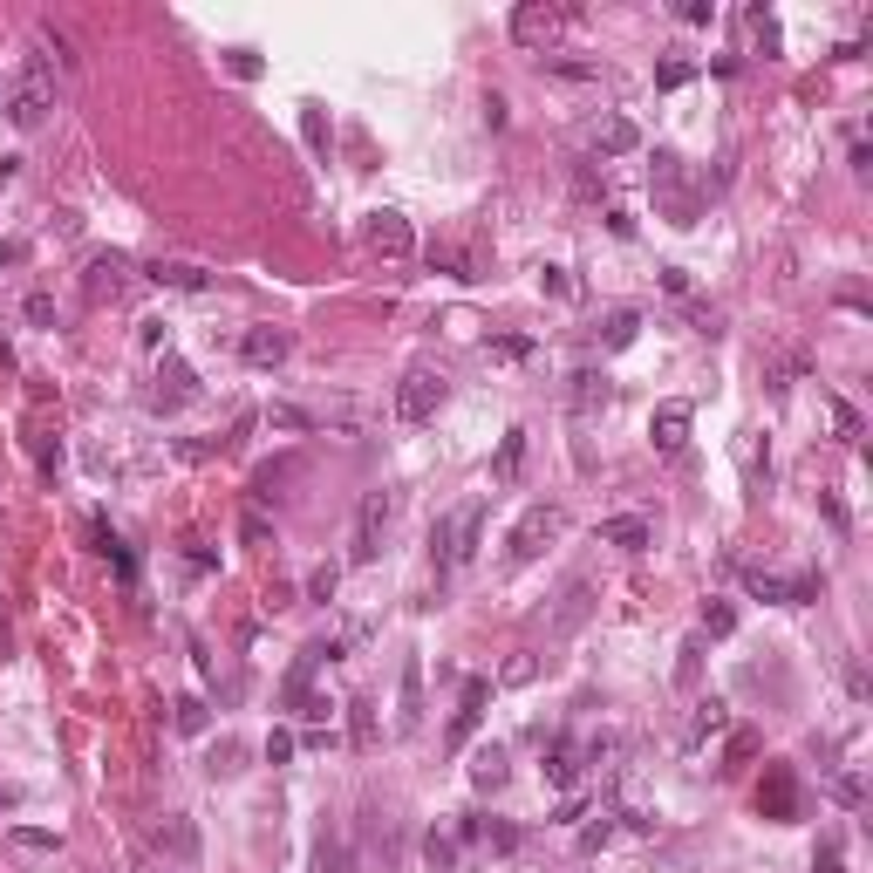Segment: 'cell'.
<instances>
[{
	"instance_id": "obj_44",
	"label": "cell",
	"mask_w": 873,
	"mask_h": 873,
	"mask_svg": "<svg viewBox=\"0 0 873 873\" xmlns=\"http://www.w3.org/2000/svg\"><path fill=\"white\" fill-rule=\"evenodd\" d=\"M730 764H751L758 758V730H730V751H723Z\"/></svg>"
},
{
	"instance_id": "obj_11",
	"label": "cell",
	"mask_w": 873,
	"mask_h": 873,
	"mask_svg": "<svg viewBox=\"0 0 873 873\" xmlns=\"http://www.w3.org/2000/svg\"><path fill=\"white\" fill-rule=\"evenodd\" d=\"M560 21H567L560 7H539V0H526V7H512V41L546 55V48H553V35H560Z\"/></svg>"
},
{
	"instance_id": "obj_49",
	"label": "cell",
	"mask_w": 873,
	"mask_h": 873,
	"mask_svg": "<svg viewBox=\"0 0 873 873\" xmlns=\"http://www.w3.org/2000/svg\"><path fill=\"white\" fill-rule=\"evenodd\" d=\"M21 314H28L35 328H48V321H55V301H48V294H28V301H21Z\"/></svg>"
},
{
	"instance_id": "obj_38",
	"label": "cell",
	"mask_w": 873,
	"mask_h": 873,
	"mask_svg": "<svg viewBox=\"0 0 873 873\" xmlns=\"http://www.w3.org/2000/svg\"><path fill=\"white\" fill-rule=\"evenodd\" d=\"M751 35H758L764 55H778V14L771 7H751Z\"/></svg>"
},
{
	"instance_id": "obj_17",
	"label": "cell",
	"mask_w": 873,
	"mask_h": 873,
	"mask_svg": "<svg viewBox=\"0 0 873 873\" xmlns=\"http://www.w3.org/2000/svg\"><path fill=\"white\" fill-rule=\"evenodd\" d=\"M157 853H171L178 867H198V826H191L185 812H171V819L157 826Z\"/></svg>"
},
{
	"instance_id": "obj_12",
	"label": "cell",
	"mask_w": 873,
	"mask_h": 873,
	"mask_svg": "<svg viewBox=\"0 0 873 873\" xmlns=\"http://www.w3.org/2000/svg\"><path fill=\"white\" fill-rule=\"evenodd\" d=\"M580 764H587L580 737H567V730H560V737L546 744V785H553V792H573V785H580Z\"/></svg>"
},
{
	"instance_id": "obj_45",
	"label": "cell",
	"mask_w": 873,
	"mask_h": 873,
	"mask_svg": "<svg viewBox=\"0 0 873 873\" xmlns=\"http://www.w3.org/2000/svg\"><path fill=\"white\" fill-rule=\"evenodd\" d=\"M226 69L239 82H253V76H260V55H253V48H226Z\"/></svg>"
},
{
	"instance_id": "obj_37",
	"label": "cell",
	"mask_w": 873,
	"mask_h": 873,
	"mask_svg": "<svg viewBox=\"0 0 873 873\" xmlns=\"http://www.w3.org/2000/svg\"><path fill=\"white\" fill-rule=\"evenodd\" d=\"M335 587H342V567H335V560L307 573V601H335Z\"/></svg>"
},
{
	"instance_id": "obj_54",
	"label": "cell",
	"mask_w": 873,
	"mask_h": 873,
	"mask_svg": "<svg viewBox=\"0 0 873 873\" xmlns=\"http://www.w3.org/2000/svg\"><path fill=\"white\" fill-rule=\"evenodd\" d=\"M28 260V239H0V266H21Z\"/></svg>"
},
{
	"instance_id": "obj_15",
	"label": "cell",
	"mask_w": 873,
	"mask_h": 873,
	"mask_svg": "<svg viewBox=\"0 0 873 873\" xmlns=\"http://www.w3.org/2000/svg\"><path fill=\"white\" fill-rule=\"evenodd\" d=\"M655 185L669 191V212H676V226H696V219H689L696 205H689V191H683V157H676V151H655Z\"/></svg>"
},
{
	"instance_id": "obj_22",
	"label": "cell",
	"mask_w": 873,
	"mask_h": 873,
	"mask_svg": "<svg viewBox=\"0 0 873 873\" xmlns=\"http://www.w3.org/2000/svg\"><path fill=\"white\" fill-rule=\"evenodd\" d=\"M635 335H642V307H614L608 321H601V355H621Z\"/></svg>"
},
{
	"instance_id": "obj_47",
	"label": "cell",
	"mask_w": 873,
	"mask_h": 873,
	"mask_svg": "<svg viewBox=\"0 0 873 873\" xmlns=\"http://www.w3.org/2000/svg\"><path fill=\"white\" fill-rule=\"evenodd\" d=\"M689 76H696V69H689V62H676V55H669V62L655 69V82H662V89H683Z\"/></svg>"
},
{
	"instance_id": "obj_28",
	"label": "cell",
	"mask_w": 873,
	"mask_h": 873,
	"mask_svg": "<svg viewBox=\"0 0 873 873\" xmlns=\"http://www.w3.org/2000/svg\"><path fill=\"white\" fill-rule=\"evenodd\" d=\"M614 833H621V812H614V805H601V812H594V826H580V853L614 846Z\"/></svg>"
},
{
	"instance_id": "obj_31",
	"label": "cell",
	"mask_w": 873,
	"mask_h": 873,
	"mask_svg": "<svg viewBox=\"0 0 873 873\" xmlns=\"http://www.w3.org/2000/svg\"><path fill=\"white\" fill-rule=\"evenodd\" d=\"M171 723H178L185 737H198V730L212 723V710H205V696H178V703H171Z\"/></svg>"
},
{
	"instance_id": "obj_20",
	"label": "cell",
	"mask_w": 873,
	"mask_h": 873,
	"mask_svg": "<svg viewBox=\"0 0 873 873\" xmlns=\"http://www.w3.org/2000/svg\"><path fill=\"white\" fill-rule=\"evenodd\" d=\"M82 287H89L96 301H103V294H123V287H130V260H123V253H96V260H89V280H82Z\"/></svg>"
},
{
	"instance_id": "obj_23",
	"label": "cell",
	"mask_w": 873,
	"mask_h": 873,
	"mask_svg": "<svg viewBox=\"0 0 873 873\" xmlns=\"http://www.w3.org/2000/svg\"><path fill=\"white\" fill-rule=\"evenodd\" d=\"M348 744H355V751H376L382 744V723H376V703H369V696L348 703Z\"/></svg>"
},
{
	"instance_id": "obj_16",
	"label": "cell",
	"mask_w": 873,
	"mask_h": 873,
	"mask_svg": "<svg viewBox=\"0 0 873 873\" xmlns=\"http://www.w3.org/2000/svg\"><path fill=\"white\" fill-rule=\"evenodd\" d=\"M648 437H655V451H662V457H676L689 444V403H662L655 423H648Z\"/></svg>"
},
{
	"instance_id": "obj_48",
	"label": "cell",
	"mask_w": 873,
	"mask_h": 873,
	"mask_svg": "<svg viewBox=\"0 0 873 873\" xmlns=\"http://www.w3.org/2000/svg\"><path fill=\"white\" fill-rule=\"evenodd\" d=\"M833 798H839V805H860V798H867V785H860L853 771H839V778H833Z\"/></svg>"
},
{
	"instance_id": "obj_19",
	"label": "cell",
	"mask_w": 873,
	"mask_h": 873,
	"mask_svg": "<svg viewBox=\"0 0 873 873\" xmlns=\"http://www.w3.org/2000/svg\"><path fill=\"white\" fill-rule=\"evenodd\" d=\"M655 526H648L642 512H621V519H601V546H621V553H642Z\"/></svg>"
},
{
	"instance_id": "obj_34",
	"label": "cell",
	"mask_w": 873,
	"mask_h": 873,
	"mask_svg": "<svg viewBox=\"0 0 873 873\" xmlns=\"http://www.w3.org/2000/svg\"><path fill=\"white\" fill-rule=\"evenodd\" d=\"M266 423H273V430H294V437H307V430H314V417H307V410H294V403H266Z\"/></svg>"
},
{
	"instance_id": "obj_10",
	"label": "cell",
	"mask_w": 873,
	"mask_h": 873,
	"mask_svg": "<svg viewBox=\"0 0 873 873\" xmlns=\"http://www.w3.org/2000/svg\"><path fill=\"white\" fill-rule=\"evenodd\" d=\"M423 730V655H403V676H396V737H417Z\"/></svg>"
},
{
	"instance_id": "obj_30",
	"label": "cell",
	"mask_w": 873,
	"mask_h": 873,
	"mask_svg": "<svg viewBox=\"0 0 873 873\" xmlns=\"http://www.w3.org/2000/svg\"><path fill=\"white\" fill-rule=\"evenodd\" d=\"M301 137H307L314 157H328V110H321V103H301Z\"/></svg>"
},
{
	"instance_id": "obj_14",
	"label": "cell",
	"mask_w": 873,
	"mask_h": 873,
	"mask_svg": "<svg viewBox=\"0 0 873 873\" xmlns=\"http://www.w3.org/2000/svg\"><path fill=\"white\" fill-rule=\"evenodd\" d=\"M144 280L171 287V294H205V287H212V273L191 266V260H151V266H144Z\"/></svg>"
},
{
	"instance_id": "obj_42",
	"label": "cell",
	"mask_w": 873,
	"mask_h": 873,
	"mask_svg": "<svg viewBox=\"0 0 873 873\" xmlns=\"http://www.w3.org/2000/svg\"><path fill=\"white\" fill-rule=\"evenodd\" d=\"M539 287H546L553 301H573V273L567 266H539Z\"/></svg>"
},
{
	"instance_id": "obj_40",
	"label": "cell",
	"mask_w": 873,
	"mask_h": 873,
	"mask_svg": "<svg viewBox=\"0 0 873 873\" xmlns=\"http://www.w3.org/2000/svg\"><path fill=\"white\" fill-rule=\"evenodd\" d=\"M314 867H321V873H348V853H342V839H335V833H321V846H314Z\"/></svg>"
},
{
	"instance_id": "obj_27",
	"label": "cell",
	"mask_w": 873,
	"mask_h": 873,
	"mask_svg": "<svg viewBox=\"0 0 873 873\" xmlns=\"http://www.w3.org/2000/svg\"><path fill=\"white\" fill-rule=\"evenodd\" d=\"M717 730H730V710H723V696H703L696 717H689V744H703V737H717Z\"/></svg>"
},
{
	"instance_id": "obj_29",
	"label": "cell",
	"mask_w": 873,
	"mask_h": 873,
	"mask_svg": "<svg viewBox=\"0 0 873 873\" xmlns=\"http://www.w3.org/2000/svg\"><path fill=\"white\" fill-rule=\"evenodd\" d=\"M7 846L14 853H62V833H48V826H7Z\"/></svg>"
},
{
	"instance_id": "obj_52",
	"label": "cell",
	"mask_w": 873,
	"mask_h": 873,
	"mask_svg": "<svg viewBox=\"0 0 873 873\" xmlns=\"http://www.w3.org/2000/svg\"><path fill=\"white\" fill-rule=\"evenodd\" d=\"M532 676H539V662H532V655H512V662H505V683H532Z\"/></svg>"
},
{
	"instance_id": "obj_41",
	"label": "cell",
	"mask_w": 873,
	"mask_h": 873,
	"mask_svg": "<svg viewBox=\"0 0 873 873\" xmlns=\"http://www.w3.org/2000/svg\"><path fill=\"white\" fill-rule=\"evenodd\" d=\"M430 266H444L451 280H478V273H471V260H464L457 246H430Z\"/></svg>"
},
{
	"instance_id": "obj_18",
	"label": "cell",
	"mask_w": 873,
	"mask_h": 873,
	"mask_svg": "<svg viewBox=\"0 0 873 873\" xmlns=\"http://www.w3.org/2000/svg\"><path fill=\"white\" fill-rule=\"evenodd\" d=\"M587 144H594V151H601V157H628V151H642V130H635L628 116H601Z\"/></svg>"
},
{
	"instance_id": "obj_39",
	"label": "cell",
	"mask_w": 873,
	"mask_h": 873,
	"mask_svg": "<svg viewBox=\"0 0 873 873\" xmlns=\"http://www.w3.org/2000/svg\"><path fill=\"white\" fill-rule=\"evenodd\" d=\"M826 417H833V430L846 437V444H860V410H853V403H839V396H833V403H826Z\"/></svg>"
},
{
	"instance_id": "obj_7",
	"label": "cell",
	"mask_w": 873,
	"mask_h": 873,
	"mask_svg": "<svg viewBox=\"0 0 873 873\" xmlns=\"http://www.w3.org/2000/svg\"><path fill=\"white\" fill-rule=\"evenodd\" d=\"M437 410H444V376L437 369H410L396 382V417L403 423H430Z\"/></svg>"
},
{
	"instance_id": "obj_9",
	"label": "cell",
	"mask_w": 873,
	"mask_h": 873,
	"mask_svg": "<svg viewBox=\"0 0 873 873\" xmlns=\"http://www.w3.org/2000/svg\"><path fill=\"white\" fill-rule=\"evenodd\" d=\"M191 396H198V369L178 362V355H164L157 376H151V410H185Z\"/></svg>"
},
{
	"instance_id": "obj_32",
	"label": "cell",
	"mask_w": 873,
	"mask_h": 873,
	"mask_svg": "<svg viewBox=\"0 0 873 873\" xmlns=\"http://www.w3.org/2000/svg\"><path fill=\"white\" fill-rule=\"evenodd\" d=\"M546 76H567V82H601V62H567V55H539Z\"/></svg>"
},
{
	"instance_id": "obj_36",
	"label": "cell",
	"mask_w": 873,
	"mask_h": 873,
	"mask_svg": "<svg viewBox=\"0 0 873 873\" xmlns=\"http://www.w3.org/2000/svg\"><path fill=\"white\" fill-rule=\"evenodd\" d=\"M423 860H430V873H457V846L444 833H430L423 839Z\"/></svg>"
},
{
	"instance_id": "obj_21",
	"label": "cell",
	"mask_w": 873,
	"mask_h": 873,
	"mask_svg": "<svg viewBox=\"0 0 873 873\" xmlns=\"http://www.w3.org/2000/svg\"><path fill=\"white\" fill-rule=\"evenodd\" d=\"M608 403H614V382L608 376H594V369L573 376V417H601Z\"/></svg>"
},
{
	"instance_id": "obj_6",
	"label": "cell",
	"mask_w": 873,
	"mask_h": 873,
	"mask_svg": "<svg viewBox=\"0 0 873 873\" xmlns=\"http://www.w3.org/2000/svg\"><path fill=\"white\" fill-rule=\"evenodd\" d=\"M798 805H805V792H798V771L792 764H764V785H758V819H771V826H792Z\"/></svg>"
},
{
	"instance_id": "obj_56",
	"label": "cell",
	"mask_w": 873,
	"mask_h": 873,
	"mask_svg": "<svg viewBox=\"0 0 873 873\" xmlns=\"http://www.w3.org/2000/svg\"><path fill=\"white\" fill-rule=\"evenodd\" d=\"M212 771H239V744H219V751H212Z\"/></svg>"
},
{
	"instance_id": "obj_25",
	"label": "cell",
	"mask_w": 873,
	"mask_h": 873,
	"mask_svg": "<svg viewBox=\"0 0 873 873\" xmlns=\"http://www.w3.org/2000/svg\"><path fill=\"white\" fill-rule=\"evenodd\" d=\"M89 539L103 546V560H110V567L123 573V580H137V553H130V546H123V539H116V532L103 526V519H89Z\"/></svg>"
},
{
	"instance_id": "obj_46",
	"label": "cell",
	"mask_w": 873,
	"mask_h": 873,
	"mask_svg": "<svg viewBox=\"0 0 873 873\" xmlns=\"http://www.w3.org/2000/svg\"><path fill=\"white\" fill-rule=\"evenodd\" d=\"M239 539H246V546H266V539H273L266 512H246V519H239Z\"/></svg>"
},
{
	"instance_id": "obj_43",
	"label": "cell",
	"mask_w": 873,
	"mask_h": 873,
	"mask_svg": "<svg viewBox=\"0 0 873 873\" xmlns=\"http://www.w3.org/2000/svg\"><path fill=\"white\" fill-rule=\"evenodd\" d=\"M492 355L498 362H532V342L526 335H492Z\"/></svg>"
},
{
	"instance_id": "obj_13",
	"label": "cell",
	"mask_w": 873,
	"mask_h": 873,
	"mask_svg": "<svg viewBox=\"0 0 873 873\" xmlns=\"http://www.w3.org/2000/svg\"><path fill=\"white\" fill-rule=\"evenodd\" d=\"M239 355H246L253 369H280V362L294 355V335H287V328H246V342H239Z\"/></svg>"
},
{
	"instance_id": "obj_24",
	"label": "cell",
	"mask_w": 873,
	"mask_h": 873,
	"mask_svg": "<svg viewBox=\"0 0 873 873\" xmlns=\"http://www.w3.org/2000/svg\"><path fill=\"white\" fill-rule=\"evenodd\" d=\"M471 785H478V792H498V785H505V744H478V751H471Z\"/></svg>"
},
{
	"instance_id": "obj_53",
	"label": "cell",
	"mask_w": 873,
	"mask_h": 873,
	"mask_svg": "<svg viewBox=\"0 0 873 873\" xmlns=\"http://www.w3.org/2000/svg\"><path fill=\"white\" fill-rule=\"evenodd\" d=\"M696 655H703V635H696V642L683 648V662H676V676H683V683H696Z\"/></svg>"
},
{
	"instance_id": "obj_1",
	"label": "cell",
	"mask_w": 873,
	"mask_h": 873,
	"mask_svg": "<svg viewBox=\"0 0 873 873\" xmlns=\"http://www.w3.org/2000/svg\"><path fill=\"white\" fill-rule=\"evenodd\" d=\"M478 532H485V498H471V505H457L451 519H437V526H430V560H437V573L464 567V560L478 553Z\"/></svg>"
},
{
	"instance_id": "obj_2",
	"label": "cell",
	"mask_w": 873,
	"mask_h": 873,
	"mask_svg": "<svg viewBox=\"0 0 873 873\" xmlns=\"http://www.w3.org/2000/svg\"><path fill=\"white\" fill-rule=\"evenodd\" d=\"M55 110V76H48V55H28L21 62V82L7 89V123L14 130H41Z\"/></svg>"
},
{
	"instance_id": "obj_50",
	"label": "cell",
	"mask_w": 873,
	"mask_h": 873,
	"mask_svg": "<svg viewBox=\"0 0 873 873\" xmlns=\"http://www.w3.org/2000/svg\"><path fill=\"white\" fill-rule=\"evenodd\" d=\"M676 14H683L689 28H710V21H717V7H710V0H683V7H676Z\"/></svg>"
},
{
	"instance_id": "obj_57",
	"label": "cell",
	"mask_w": 873,
	"mask_h": 873,
	"mask_svg": "<svg viewBox=\"0 0 873 873\" xmlns=\"http://www.w3.org/2000/svg\"><path fill=\"white\" fill-rule=\"evenodd\" d=\"M0 805H14V792H7V785H0Z\"/></svg>"
},
{
	"instance_id": "obj_8",
	"label": "cell",
	"mask_w": 873,
	"mask_h": 873,
	"mask_svg": "<svg viewBox=\"0 0 873 873\" xmlns=\"http://www.w3.org/2000/svg\"><path fill=\"white\" fill-rule=\"evenodd\" d=\"M485 703H492V683H485V676H464V689H457V710H451V730H444V744H451V751H464V744L478 737Z\"/></svg>"
},
{
	"instance_id": "obj_33",
	"label": "cell",
	"mask_w": 873,
	"mask_h": 873,
	"mask_svg": "<svg viewBox=\"0 0 873 873\" xmlns=\"http://www.w3.org/2000/svg\"><path fill=\"white\" fill-rule=\"evenodd\" d=\"M730 628H737V608H730V601H703V628H696V635H710V642H723Z\"/></svg>"
},
{
	"instance_id": "obj_51",
	"label": "cell",
	"mask_w": 873,
	"mask_h": 873,
	"mask_svg": "<svg viewBox=\"0 0 873 873\" xmlns=\"http://www.w3.org/2000/svg\"><path fill=\"white\" fill-rule=\"evenodd\" d=\"M294 758V730H273V737H266V764H287Z\"/></svg>"
},
{
	"instance_id": "obj_5",
	"label": "cell",
	"mask_w": 873,
	"mask_h": 873,
	"mask_svg": "<svg viewBox=\"0 0 873 873\" xmlns=\"http://www.w3.org/2000/svg\"><path fill=\"white\" fill-rule=\"evenodd\" d=\"M362 246H369L376 260H410V253H417V232H410V219H403V212L376 205V212L362 219Z\"/></svg>"
},
{
	"instance_id": "obj_35",
	"label": "cell",
	"mask_w": 873,
	"mask_h": 873,
	"mask_svg": "<svg viewBox=\"0 0 873 873\" xmlns=\"http://www.w3.org/2000/svg\"><path fill=\"white\" fill-rule=\"evenodd\" d=\"M812 873H846V839H839V833L819 839V853H812Z\"/></svg>"
},
{
	"instance_id": "obj_26",
	"label": "cell",
	"mask_w": 873,
	"mask_h": 873,
	"mask_svg": "<svg viewBox=\"0 0 873 873\" xmlns=\"http://www.w3.org/2000/svg\"><path fill=\"white\" fill-rule=\"evenodd\" d=\"M519 464H526V430H505V437H498V457H492V478H498V485H512Z\"/></svg>"
},
{
	"instance_id": "obj_4",
	"label": "cell",
	"mask_w": 873,
	"mask_h": 873,
	"mask_svg": "<svg viewBox=\"0 0 873 873\" xmlns=\"http://www.w3.org/2000/svg\"><path fill=\"white\" fill-rule=\"evenodd\" d=\"M560 526H567V519H560V505H526V512H519V526L505 532V560H512V567L539 560V553H546V539H553Z\"/></svg>"
},
{
	"instance_id": "obj_55",
	"label": "cell",
	"mask_w": 873,
	"mask_h": 873,
	"mask_svg": "<svg viewBox=\"0 0 873 873\" xmlns=\"http://www.w3.org/2000/svg\"><path fill=\"white\" fill-rule=\"evenodd\" d=\"M137 342H144V348H164V321H137Z\"/></svg>"
},
{
	"instance_id": "obj_3",
	"label": "cell",
	"mask_w": 873,
	"mask_h": 873,
	"mask_svg": "<svg viewBox=\"0 0 873 873\" xmlns=\"http://www.w3.org/2000/svg\"><path fill=\"white\" fill-rule=\"evenodd\" d=\"M396 519V492H369L355 505V532H348V567H369L382 553V532Z\"/></svg>"
}]
</instances>
